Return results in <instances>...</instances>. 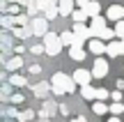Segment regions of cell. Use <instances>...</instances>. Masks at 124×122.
Wrapping results in <instances>:
<instances>
[{
    "instance_id": "cell-11",
    "label": "cell",
    "mask_w": 124,
    "mask_h": 122,
    "mask_svg": "<svg viewBox=\"0 0 124 122\" xmlns=\"http://www.w3.org/2000/svg\"><path fill=\"white\" fill-rule=\"evenodd\" d=\"M32 92H35V97H41V99H44L48 92H53V85H48V83H37V85L32 88Z\"/></svg>"
},
{
    "instance_id": "cell-29",
    "label": "cell",
    "mask_w": 124,
    "mask_h": 122,
    "mask_svg": "<svg viewBox=\"0 0 124 122\" xmlns=\"http://www.w3.org/2000/svg\"><path fill=\"white\" fill-rule=\"evenodd\" d=\"M44 111H46L48 115H53V111H55V104H53V101H46V104H44Z\"/></svg>"
},
{
    "instance_id": "cell-34",
    "label": "cell",
    "mask_w": 124,
    "mask_h": 122,
    "mask_svg": "<svg viewBox=\"0 0 124 122\" xmlns=\"http://www.w3.org/2000/svg\"><path fill=\"white\" fill-rule=\"evenodd\" d=\"M90 2H92V0H76V5H80V7H87Z\"/></svg>"
},
{
    "instance_id": "cell-8",
    "label": "cell",
    "mask_w": 124,
    "mask_h": 122,
    "mask_svg": "<svg viewBox=\"0 0 124 122\" xmlns=\"http://www.w3.org/2000/svg\"><path fill=\"white\" fill-rule=\"evenodd\" d=\"M106 16L110 18V21H124V7L122 5H110Z\"/></svg>"
},
{
    "instance_id": "cell-7",
    "label": "cell",
    "mask_w": 124,
    "mask_h": 122,
    "mask_svg": "<svg viewBox=\"0 0 124 122\" xmlns=\"http://www.w3.org/2000/svg\"><path fill=\"white\" fill-rule=\"evenodd\" d=\"M74 35H76V39H80V41L92 39V30H90V28H85L83 23H76V25H74Z\"/></svg>"
},
{
    "instance_id": "cell-22",
    "label": "cell",
    "mask_w": 124,
    "mask_h": 122,
    "mask_svg": "<svg viewBox=\"0 0 124 122\" xmlns=\"http://www.w3.org/2000/svg\"><path fill=\"white\" fill-rule=\"evenodd\" d=\"M32 118H35V111H30V108H28V111H21V113H18V122H30Z\"/></svg>"
},
{
    "instance_id": "cell-3",
    "label": "cell",
    "mask_w": 124,
    "mask_h": 122,
    "mask_svg": "<svg viewBox=\"0 0 124 122\" xmlns=\"http://www.w3.org/2000/svg\"><path fill=\"white\" fill-rule=\"evenodd\" d=\"M30 28L37 37H46L48 35V18H32Z\"/></svg>"
},
{
    "instance_id": "cell-38",
    "label": "cell",
    "mask_w": 124,
    "mask_h": 122,
    "mask_svg": "<svg viewBox=\"0 0 124 122\" xmlns=\"http://www.w3.org/2000/svg\"><path fill=\"white\" fill-rule=\"evenodd\" d=\"M37 122H48V118H39V120H37Z\"/></svg>"
},
{
    "instance_id": "cell-19",
    "label": "cell",
    "mask_w": 124,
    "mask_h": 122,
    "mask_svg": "<svg viewBox=\"0 0 124 122\" xmlns=\"http://www.w3.org/2000/svg\"><path fill=\"white\" fill-rule=\"evenodd\" d=\"M25 76H18V74H14V76L12 78H9V85H16V88H23V85H25Z\"/></svg>"
},
{
    "instance_id": "cell-28",
    "label": "cell",
    "mask_w": 124,
    "mask_h": 122,
    "mask_svg": "<svg viewBox=\"0 0 124 122\" xmlns=\"http://www.w3.org/2000/svg\"><path fill=\"white\" fill-rule=\"evenodd\" d=\"M14 23H16V25H25V23H28V16H21V14H18V16H14Z\"/></svg>"
},
{
    "instance_id": "cell-13",
    "label": "cell",
    "mask_w": 124,
    "mask_h": 122,
    "mask_svg": "<svg viewBox=\"0 0 124 122\" xmlns=\"http://www.w3.org/2000/svg\"><path fill=\"white\" fill-rule=\"evenodd\" d=\"M85 12H87V16H99V12H101V5H99V0H92V2L87 5V7H83Z\"/></svg>"
},
{
    "instance_id": "cell-10",
    "label": "cell",
    "mask_w": 124,
    "mask_h": 122,
    "mask_svg": "<svg viewBox=\"0 0 124 122\" xmlns=\"http://www.w3.org/2000/svg\"><path fill=\"white\" fill-rule=\"evenodd\" d=\"M124 53V41H108V55L110 58H115V55H122Z\"/></svg>"
},
{
    "instance_id": "cell-14",
    "label": "cell",
    "mask_w": 124,
    "mask_h": 122,
    "mask_svg": "<svg viewBox=\"0 0 124 122\" xmlns=\"http://www.w3.org/2000/svg\"><path fill=\"white\" fill-rule=\"evenodd\" d=\"M80 95H83V99H87V101L97 99V90H94L92 85H83L80 88Z\"/></svg>"
},
{
    "instance_id": "cell-37",
    "label": "cell",
    "mask_w": 124,
    "mask_h": 122,
    "mask_svg": "<svg viewBox=\"0 0 124 122\" xmlns=\"http://www.w3.org/2000/svg\"><path fill=\"white\" fill-rule=\"evenodd\" d=\"M106 122H122V120H120V118H117V115H113V118H108Z\"/></svg>"
},
{
    "instance_id": "cell-2",
    "label": "cell",
    "mask_w": 124,
    "mask_h": 122,
    "mask_svg": "<svg viewBox=\"0 0 124 122\" xmlns=\"http://www.w3.org/2000/svg\"><path fill=\"white\" fill-rule=\"evenodd\" d=\"M44 46H46V53L48 55H58L60 49H62V39L55 37V32H48V35L44 37Z\"/></svg>"
},
{
    "instance_id": "cell-21",
    "label": "cell",
    "mask_w": 124,
    "mask_h": 122,
    "mask_svg": "<svg viewBox=\"0 0 124 122\" xmlns=\"http://www.w3.org/2000/svg\"><path fill=\"white\" fill-rule=\"evenodd\" d=\"M69 55H71L74 60H78V62H80V60L85 58V51H83V49H76V46H71V49H69Z\"/></svg>"
},
{
    "instance_id": "cell-23",
    "label": "cell",
    "mask_w": 124,
    "mask_h": 122,
    "mask_svg": "<svg viewBox=\"0 0 124 122\" xmlns=\"http://www.w3.org/2000/svg\"><path fill=\"white\" fill-rule=\"evenodd\" d=\"M85 18H87V12L85 9H74V21L76 23H83Z\"/></svg>"
},
{
    "instance_id": "cell-32",
    "label": "cell",
    "mask_w": 124,
    "mask_h": 122,
    "mask_svg": "<svg viewBox=\"0 0 124 122\" xmlns=\"http://www.w3.org/2000/svg\"><path fill=\"white\" fill-rule=\"evenodd\" d=\"M9 101H12V104H21V101H23V95H12V99H9Z\"/></svg>"
},
{
    "instance_id": "cell-5",
    "label": "cell",
    "mask_w": 124,
    "mask_h": 122,
    "mask_svg": "<svg viewBox=\"0 0 124 122\" xmlns=\"http://www.w3.org/2000/svg\"><path fill=\"white\" fill-rule=\"evenodd\" d=\"M74 81L76 85H90V81H92V72H87V69H76L74 72Z\"/></svg>"
},
{
    "instance_id": "cell-33",
    "label": "cell",
    "mask_w": 124,
    "mask_h": 122,
    "mask_svg": "<svg viewBox=\"0 0 124 122\" xmlns=\"http://www.w3.org/2000/svg\"><path fill=\"white\" fill-rule=\"evenodd\" d=\"M110 97H113V101H122V92H113Z\"/></svg>"
},
{
    "instance_id": "cell-1",
    "label": "cell",
    "mask_w": 124,
    "mask_h": 122,
    "mask_svg": "<svg viewBox=\"0 0 124 122\" xmlns=\"http://www.w3.org/2000/svg\"><path fill=\"white\" fill-rule=\"evenodd\" d=\"M51 85H53V88H62L64 92H74V90H76V81H74V76H67V74H62V72H58V74L53 76Z\"/></svg>"
},
{
    "instance_id": "cell-35",
    "label": "cell",
    "mask_w": 124,
    "mask_h": 122,
    "mask_svg": "<svg viewBox=\"0 0 124 122\" xmlns=\"http://www.w3.org/2000/svg\"><path fill=\"white\" fill-rule=\"evenodd\" d=\"M30 72H32V74H39V72H41V67H39V65H32Z\"/></svg>"
},
{
    "instance_id": "cell-27",
    "label": "cell",
    "mask_w": 124,
    "mask_h": 122,
    "mask_svg": "<svg viewBox=\"0 0 124 122\" xmlns=\"http://www.w3.org/2000/svg\"><path fill=\"white\" fill-rule=\"evenodd\" d=\"M115 35L124 39V21H117V25H115Z\"/></svg>"
},
{
    "instance_id": "cell-30",
    "label": "cell",
    "mask_w": 124,
    "mask_h": 122,
    "mask_svg": "<svg viewBox=\"0 0 124 122\" xmlns=\"http://www.w3.org/2000/svg\"><path fill=\"white\" fill-rule=\"evenodd\" d=\"M30 51H32L35 55H37V53H46V46H32Z\"/></svg>"
},
{
    "instance_id": "cell-24",
    "label": "cell",
    "mask_w": 124,
    "mask_h": 122,
    "mask_svg": "<svg viewBox=\"0 0 124 122\" xmlns=\"http://www.w3.org/2000/svg\"><path fill=\"white\" fill-rule=\"evenodd\" d=\"M110 113H113V115L124 113V104H122V101H113V104H110Z\"/></svg>"
},
{
    "instance_id": "cell-17",
    "label": "cell",
    "mask_w": 124,
    "mask_h": 122,
    "mask_svg": "<svg viewBox=\"0 0 124 122\" xmlns=\"http://www.w3.org/2000/svg\"><path fill=\"white\" fill-rule=\"evenodd\" d=\"M60 39H62V44H64V46H74L76 35H74V32H62V35H60Z\"/></svg>"
},
{
    "instance_id": "cell-16",
    "label": "cell",
    "mask_w": 124,
    "mask_h": 122,
    "mask_svg": "<svg viewBox=\"0 0 124 122\" xmlns=\"http://www.w3.org/2000/svg\"><path fill=\"white\" fill-rule=\"evenodd\" d=\"M14 35H16L18 39H25V37L35 35V32H32V28H14Z\"/></svg>"
},
{
    "instance_id": "cell-25",
    "label": "cell",
    "mask_w": 124,
    "mask_h": 122,
    "mask_svg": "<svg viewBox=\"0 0 124 122\" xmlns=\"http://www.w3.org/2000/svg\"><path fill=\"white\" fill-rule=\"evenodd\" d=\"M58 14H60V7H58V5H53V7L46 9V16H44V18H48V21H51V18H55Z\"/></svg>"
},
{
    "instance_id": "cell-31",
    "label": "cell",
    "mask_w": 124,
    "mask_h": 122,
    "mask_svg": "<svg viewBox=\"0 0 124 122\" xmlns=\"http://www.w3.org/2000/svg\"><path fill=\"white\" fill-rule=\"evenodd\" d=\"M12 23H14V18H12V16H2V25H5V28H9Z\"/></svg>"
},
{
    "instance_id": "cell-20",
    "label": "cell",
    "mask_w": 124,
    "mask_h": 122,
    "mask_svg": "<svg viewBox=\"0 0 124 122\" xmlns=\"http://www.w3.org/2000/svg\"><path fill=\"white\" fill-rule=\"evenodd\" d=\"M92 111H94V113H97V115H103V113H108V111H110V108H108V106L103 104V101H94Z\"/></svg>"
},
{
    "instance_id": "cell-9",
    "label": "cell",
    "mask_w": 124,
    "mask_h": 122,
    "mask_svg": "<svg viewBox=\"0 0 124 122\" xmlns=\"http://www.w3.org/2000/svg\"><path fill=\"white\" fill-rule=\"evenodd\" d=\"M103 28H106V18H103V16H94L92 18V25H90V30H92V39L103 30Z\"/></svg>"
},
{
    "instance_id": "cell-15",
    "label": "cell",
    "mask_w": 124,
    "mask_h": 122,
    "mask_svg": "<svg viewBox=\"0 0 124 122\" xmlns=\"http://www.w3.org/2000/svg\"><path fill=\"white\" fill-rule=\"evenodd\" d=\"M5 67H7L9 72H14V69H21V67H23V60H21V55H16V58L7 60V62H5Z\"/></svg>"
},
{
    "instance_id": "cell-26",
    "label": "cell",
    "mask_w": 124,
    "mask_h": 122,
    "mask_svg": "<svg viewBox=\"0 0 124 122\" xmlns=\"http://www.w3.org/2000/svg\"><path fill=\"white\" fill-rule=\"evenodd\" d=\"M108 97H110V95H108V90H103V88H99V90H97V101H103V99H108Z\"/></svg>"
},
{
    "instance_id": "cell-4",
    "label": "cell",
    "mask_w": 124,
    "mask_h": 122,
    "mask_svg": "<svg viewBox=\"0 0 124 122\" xmlns=\"http://www.w3.org/2000/svg\"><path fill=\"white\" fill-rule=\"evenodd\" d=\"M108 74V62L103 58H97L94 60V67H92V76L94 78H103Z\"/></svg>"
},
{
    "instance_id": "cell-36",
    "label": "cell",
    "mask_w": 124,
    "mask_h": 122,
    "mask_svg": "<svg viewBox=\"0 0 124 122\" xmlns=\"http://www.w3.org/2000/svg\"><path fill=\"white\" fill-rule=\"evenodd\" d=\"M69 122H87V120H85L83 115H78V118H74V120H69Z\"/></svg>"
},
{
    "instance_id": "cell-18",
    "label": "cell",
    "mask_w": 124,
    "mask_h": 122,
    "mask_svg": "<svg viewBox=\"0 0 124 122\" xmlns=\"http://www.w3.org/2000/svg\"><path fill=\"white\" fill-rule=\"evenodd\" d=\"M99 39H106V41H113V37H115V30H110V28H103L101 32H99Z\"/></svg>"
},
{
    "instance_id": "cell-6",
    "label": "cell",
    "mask_w": 124,
    "mask_h": 122,
    "mask_svg": "<svg viewBox=\"0 0 124 122\" xmlns=\"http://www.w3.org/2000/svg\"><path fill=\"white\" fill-rule=\"evenodd\" d=\"M90 51H92L94 55H101V53H108V44H103V39H99V37H94V39H90Z\"/></svg>"
},
{
    "instance_id": "cell-12",
    "label": "cell",
    "mask_w": 124,
    "mask_h": 122,
    "mask_svg": "<svg viewBox=\"0 0 124 122\" xmlns=\"http://www.w3.org/2000/svg\"><path fill=\"white\" fill-rule=\"evenodd\" d=\"M60 14L67 16V14H74V0H60Z\"/></svg>"
}]
</instances>
